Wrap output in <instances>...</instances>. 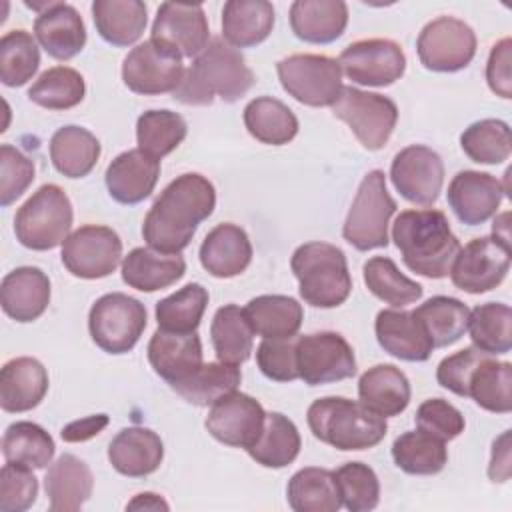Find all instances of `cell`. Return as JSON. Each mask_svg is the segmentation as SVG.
<instances>
[{
    "label": "cell",
    "mask_w": 512,
    "mask_h": 512,
    "mask_svg": "<svg viewBox=\"0 0 512 512\" xmlns=\"http://www.w3.org/2000/svg\"><path fill=\"white\" fill-rule=\"evenodd\" d=\"M214 206L216 190L206 176L198 172L180 174L150 206L142 224V236L158 252L180 254Z\"/></svg>",
    "instance_id": "1"
},
{
    "label": "cell",
    "mask_w": 512,
    "mask_h": 512,
    "mask_svg": "<svg viewBox=\"0 0 512 512\" xmlns=\"http://www.w3.org/2000/svg\"><path fill=\"white\" fill-rule=\"evenodd\" d=\"M254 84L242 52L224 38H210L208 46L184 70L174 100L188 106H208L218 96L224 102L240 100Z\"/></svg>",
    "instance_id": "2"
},
{
    "label": "cell",
    "mask_w": 512,
    "mask_h": 512,
    "mask_svg": "<svg viewBox=\"0 0 512 512\" xmlns=\"http://www.w3.org/2000/svg\"><path fill=\"white\" fill-rule=\"evenodd\" d=\"M392 240L406 268L430 280L446 278L462 248L446 214L434 208L400 212L392 224Z\"/></svg>",
    "instance_id": "3"
},
{
    "label": "cell",
    "mask_w": 512,
    "mask_h": 512,
    "mask_svg": "<svg viewBox=\"0 0 512 512\" xmlns=\"http://www.w3.org/2000/svg\"><path fill=\"white\" fill-rule=\"evenodd\" d=\"M316 440L336 450H368L380 444L388 432L386 418L366 408L360 400L324 396L314 400L306 412Z\"/></svg>",
    "instance_id": "4"
},
{
    "label": "cell",
    "mask_w": 512,
    "mask_h": 512,
    "mask_svg": "<svg viewBox=\"0 0 512 512\" xmlns=\"http://www.w3.org/2000/svg\"><path fill=\"white\" fill-rule=\"evenodd\" d=\"M300 296L316 308H336L352 292V278L344 252L330 242H306L290 258Z\"/></svg>",
    "instance_id": "5"
},
{
    "label": "cell",
    "mask_w": 512,
    "mask_h": 512,
    "mask_svg": "<svg viewBox=\"0 0 512 512\" xmlns=\"http://www.w3.org/2000/svg\"><path fill=\"white\" fill-rule=\"evenodd\" d=\"M74 212L68 194L58 184L40 186L16 212V240L30 250H52L70 236Z\"/></svg>",
    "instance_id": "6"
},
{
    "label": "cell",
    "mask_w": 512,
    "mask_h": 512,
    "mask_svg": "<svg viewBox=\"0 0 512 512\" xmlns=\"http://www.w3.org/2000/svg\"><path fill=\"white\" fill-rule=\"evenodd\" d=\"M396 212V200L386 188L382 170H370L352 200L344 220V240L360 252L388 246V224Z\"/></svg>",
    "instance_id": "7"
},
{
    "label": "cell",
    "mask_w": 512,
    "mask_h": 512,
    "mask_svg": "<svg viewBox=\"0 0 512 512\" xmlns=\"http://www.w3.org/2000/svg\"><path fill=\"white\" fill-rule=\"evenodd\" d=\"M146 306L122 292L100 296L88 314V330L98 348L108 354H126L146 328Z\"/></svg>",
    "instance_id": "8"
},
{
    "label": "cell",
    "mask_w": 512,
    "mask_h": 512,
    "mask_svg": "<svg viewBox=\"0 0 512 512\" xmlns=\"http://www.w3.org/2000/svg\"><path fill=\"white\" fill-rule=\"evenodd\" d=\"M280 84L296 102L312 108L332 106L342 90V68L324 54H292L276 64Z\"/></svg>",
    "instance_id": "9"
},
{
    "label": "cell",
    "mask_w": 512,
    "mask_h": 512,
    "mask_svg": "<svg viewBox=\"0 0 512 512\" xmlns=\"http://www.w3.org/2000/svg\"><path fill=\"white\" fill-rule=\"evenodd\" d=\"M332 112L350 126L366 150L384 148L398 122V108L388 96L354 86H342Z\"/></svg>",
    "instance_id": "10"
},
{
    "label": "cell",
    "mask_w": 512,
    "mask_h": 512,
    "mask_svg": "<svg viewBox=\"0 0 512 512\" xmlns=\"http://www.w3.org/2000/svg\"><path fill=\"white\" fill-rule=\"evenodd\" d=\"M182 56L160 40L134 46L122 62V80L128 90L142 96L174 92L184 76Z\"/></svg>",
    "instance_id": "11"
},
{
    "label": "cell",
    "mask_w": 512,
    "mask_h": 512,
    "mask_svg": "<svg viewBox=\"0 0 512 512\" xmlns=\"http://www.w3.org/2000/svg\"><path fill=\"white\" fill-rule=\"evenodd\" d=\"M298 376L308 386L340 382L356 374V358L348 340L332 330L296 336Z\"/></svg>",
    "instance_id": "12"
},
{
    "label": "cell",
    "mask_w": 512,
    "mask_h": 512,
    "mask_svg": "<svg viewBox=\"0 0 512 512\" xmlns=\"http://www.w3.org/2000/svg\"><path fill=\"white\" fill-rule=\"evenodd\" d=\"M476 34L460 18L438 16L428 22L416 40L422 66L432 72H458L466 68L476 54Z\"/></svg>",
    "instance_id": "13"
},
{
    "label": "cell",
    "mask_w": 512,
    "mask_h": 512,
    "mask_svg": "<svg viewBox=\"0 0 512 512\" xmlns=\"http://www.w3.org/2000/svg\"><path fill=\"white\" fill-rule=\"evenodd\" d=\"M66 270L84 280H98L110 276L122 258V240L108 228L86 224L70 232L60 252Z\"/></svg>",
    "instance_id": "14"
},
{
    "label": "cell",
    "mask_w": 512,
    "mask_h": 512,
    "mask_svg": "<svg viewBox=\"0 0 512 512\" xmlns=\"http://www.w3.org/2000/svg\"><path fill=\"white\" fill-rule=\"evenodd\" d=\"M510 270V248L492 236L470 240L456 254L450 278L452 284L468 294H482L502 284Z\"/></svg>",
    "instance_id": "15"
},
{
    "label": "cell",
    "mask_w": 512,
    "mask_h": 512,
    "mask_svg": "<svg viewBox=\"0 0 512 512\" xmlns=\"http://www.w3.org/2000/svg\"><path fill=\"white\" fill-rule=\"evenodd\" d=\"M344 74L362 86H390L402 78L406 56L398 42L388 38H366L348 44L340 58Z\"/></svg>",
    "instance_id": "16"
},
{
    "label": "cell",
    "mask_w": 512,
    "mask_h": 512,
    "mask_svg": "<svg viewBox=\"0 0 512 512\" xmlns=\"http://www.w3.org/2000/svg\"><path fill=\"white\" fill-rule=\"evenodd\" d=\"M394 188L412 204L432 206L444 184V162L432 148L412 144L402 148L390 164Z\"/></svg>",
    "instance_id": "17"
},
{
    "label": "cell",
    "mask_w": 512,
    "mask_h": 512,
    "mask_svg": "<svg viewBox=\"0 0 512 512\" xmlns=\"http://www.w3.org/2000/svg\"><path fill=\"white\" fill-rule=\"evenodd\" d=\"M264 420L266 412L262 404L256 398L234 390L210 406L204 426L218 442L248 450L262 434Z\"/></svg>",
    "instance_id": "18"
},
{
    "label": "cell",
    "mask_w": 512,
    "mask_h": 512,
    "mask_svg": "<svg viewBox=\"0 0 512 512\" xmlns=\"http://www.w3.org/2000/svg\"><path fill=\"white\" fill-rule=\"evenodd\" d=\"M150 34V38L174 48L182 58H196L210 42L208 18L202 4H160Z\"/></svg>",
    "instance_id": "19"
},
{
    "label": "cell",
    "mask_w": 512,
    "mask_h": 512,
    "mask_svg": "<svg viewBox=\"0 0 512 512\" xmlns=\"http://www.w3.org/2000/svg\"><path fill=\"white\" fill-rule=\"evenodd\" d=\"M506 190L502 182L478 170H462L448 184V204L462 224L478 226L490 220L504 198Z\"/></svg>",
    "instance_id": "20"
},
{
    "label": "cell",
    "mask_w": 512,
    "mask_h": 512,
    "mask_svg": "<svg viewBox=\"0 0 512 512\" xmlns=\"http://www.w3.org/2000/svg\"><path fill=\"white\" fill-rule=\"evenodd\" d=\"M152 370L170 386L192 376L202 362V342L196 332L156 330L148 342Z\"/></svg>",
    "instance_id": "21"
},
{
    "label": "cell",
    "mask_w": 512,
    "mask_h": 512,
    "mask_svg": "<svg viewBox=\"0 0 512 512\" xmlns=\"http://www.w3.org/2000/svg\"><path fill=\"white\" fill-rule=\"evenodd\" d=\"M160 160L140 148L118 154L106 168L104 180L108 194L120 204H138L146 200L158 182Z\"/></svg>",
    "instance_id": "22"
},
{
    "label": "cell",
    "mask_w": 512,
    "mask_h": 512,
    "mask_svg": "<svg viewBox=\"0 0 512 512\" xmlns=\"http://www.w3.org/2000/svg\"><path fill=\"white\" fill-rule=\"evenodd\" d=\"M0 304L16 322L38 320L50 304V280L36 266H20L8 272L0 284Z\"/></svg>",
    "instance_id": "23"
},
{
    "label": "cell",
    "mask_w": 512,
    "mask_h": 512,
    "mask_svg": "<svg viewBox=\"0 0 512 512\" xmlns=\"http://www.w3.org/2000/svg\"><path fill=\"white\" fill-rule=\"evenodd\" d=\"M374 332L380 348L404 362H424L434 350L420 320L408 310H380Z\"/></svg>",
    "instance_id": "24"
},
{
    "label": "cell",
    "mask_w": 512,
    "mask_h": 512,
    "mask_svg": "<svg viewBox=\"0 0 512 512\" xmlns=\"http://www.w3.org/2000/svg\"><path fill=\"white\" fill-rule=\"evenodd\" d=\"M200 264L214 278H234L252 262V244L244 228L224 222L214 226L200 244Z\"/></svg>",
    "instance_id": "25"
},
{
    "label": "cell",
    "mask_w": 512,
    "mask_h": 512,
    "mask_svg": "<svg viewBox=\"0 0 512 512\" xmlns=\"http://www.w3.org/2000/svg\"><path fill=\"white\" fill-rule=\"evenodd\" d=\"M164 458L160 436L144 426L122 428L108 446V460L116 472L128 478H144L156 472Z\"/></svg>",
    "instance_id": "26"
},
{
    "label": "cell",
    "mask_w": 512,
    "mask_h": 512,
    "mask_svg": "<svg viewBox=\"0 0 512 512\" xmlns=\"http://www.w3.org/2000/svg\"><path fill=\"white\" fill-rule=\"evenodd\" d=\"M34 36L48 56L64 62L82 52L86 44V26L74 6L54 2L46 12L36 16Z\"/></svg>",
    "instance_id": "27"
},
{
    "label": "cell",
    "mask_w": 512,
    "mask_h": 512,
    "mask_svg": "<svg viewBox=\"0 0 512 512\" xmlns=\"http://www.w3.org/2000/svg\"><path fill=\"white\" fill-rule=\"evenodd\" d=\"M48 372L36 358L20 356L8 360L0 370V406L4 412H28L48 392Z\"/></svg>",
    "instance_id": "28"
},
{
    "label": "cell",
    "mask_w": 512,
    "mask_h": 512,
    "mask_svg": "<svg viewBox=\"0 0 512 512\" xmlns=\"http://www.w3.org/2000/svg\"><path fill=\"white\" fill-rule=\"evenodd\" d=\"M46 496L52 512L80 510L92 496L94 476L90 466L74 454H62L44 476Z\"/></svg>",
    "instance_id": "29"
},
{
    "label": "cell",
    "mask_w": 512,
    "mask_h": 512,
    "mask_svg": "<svg viewBox=\"0 0 512 512\" xmlns=\"http://www.w3.org/2000/svg\"><path fill=\"white\" fill-rule=\"evenodd\" d=\"M348 26V6L342 0H296L290 6V28L308 44H330Z\"/></svg>",
    "instance_id": "30"
},
{
    "label": "cell",
    "mask_w": 512,
    "mask_h": 512,
    "mask_svg": "<svg viewBox=\"0 0 512 512\" xmlns=\"http://www.w3.org/2000/svg\"><path fill=\"white\" fill-rule=\"evenodd\" d=\"M186 272V262L180 254H164L150 246H140L128 252L122 260V280L140 292H156L178 282Z\"/></svg>",
    "instance_id": "31"
},
{
    "label": "cell",
    "mask_w": 512,
    "mask_h": 512,
    "mask_svg": "<svg viewBox=\"0 0 512 512\" xmlns=\"http://www.w3.org/2000/svg\"><path fill=\"white\" fill-rule=\"evenodd\" d=\"M410 382L394 364H376L358 380V398L372 412L390 418L410 404Z\"/></svg>",
    "instance_id": "32"
},
{
    "label": "cell",
    "mask_w": 512,
    "mask_h": 512,
    "mask_svg": "<svg viewBox=\"0 0 512 512\" xmlns=\"http://www.w3.org/2000/svg\"><path fill=\"white\" fill-rule=\"evenodd\" d=\"M274 20V6L266 0H228L222 8V36L234 48H250L270 36Z\"/></svg>",
    "instance_id": "33"
},
{
    "label": "cell",
    "mask_w": 512,
    "mask_h": 512,
    "mask_svg": "<svg viewBox=\"0 0 512 512\" xmlns=\"http://www.w3.org/2000/svg\"><path fill=\"white\" fill-rule=\"evenodd\" d=\"M244 314L254 334L272 340L296 336L304 320L302 304L284 294L256 296L244 306Z\"/></svg>",
    "instance_id": "34"
},
{
    "label": "cell",
    "mask_w": 512,
    "mask_h": 512,
    "mask_svg": "<svg viewBox=\"0 0 512 512\" xmlns=\"http://www.w3.org/2000/svg\"><path fill=\"white\" fill-rule=\"evenodd\" d=\"M464 398H472L488 412L508 414L512 410V364L484 354L468 374Z\"/></svg>",
    "instance_id": "35"
},
{
    "label": "cell",
    "mask_w": 512,
    "mask_h": 512,
    "mask_svg": "<svg viewBox=\"0 0 512 512\" xmlns=\"http://www.w3.org/2000/svg\"><path fill=\"white\" fill-rule=\"evenodd\" d=\"M98 138L82 126H62L50 138V160L66 178L88 176L100 158Z\"/></svg>",
    "instance_id": "36"
},
{
    "label": "cell",
    "mask_w": 512,
    "mask_h": 512,
    "mask_svg": "<svg viewBox=\"0 0 512 512\" xmlns=\"http://www.w3.org/2000/svg\"><path fill=\"white\" fill-rule=\"evenodd\" d=\"M92 18L104 42L130 46L144 34L148 10L140 0H94Z\"/></svg>",
    "instance_id": "37"
},
{
    "label": "cell",
    "mask_w": 512,
    "mask_h": 512,
    "mask_svg": "<svg viewBox=\"0 0 512 512\" xmlns=\"http://www.w3.org/2000/svg\"><path fill=\"white\" fill-rule=\"evenodd\" d=\"M286 498L294 512H338L342 498L332 470L308 466L292 474Z\"/></svg>",
    "instance_id": "38"
},
{
    "label": "cell",
    "mask_w": 512,
    "mask_h": 512,
    "mask_svg": "<svg viewBox=\"0 0 512 512\" xmlns=\"http://www.w3.org/2000/svg\"><path fill=\"white\" fill-rule=\"evenodd\" d=\"M244 126L252 138L268 146H284L298 134L296 114L272 96H258L246 104Z\"/></svg>",
    "instance_id": "39"
},
{
    "label": "cell",
    "mask_w": 512,
    "mask_h": 512,
    "mask_svg": "<svg viewBox=\"0 0 512 512\" xmlns=\"http://www.w3.org/2000/svg\"><path fill=\"white\" fill-rule=\"evenodd\" d=\"M210 338L220 362L234 366L246 362L254 348V332L244 308L238 304H224L218 308L210 324Z\"/></svg>",
    "instance_id": "40"
},
{
    "label": "cell",
    "mask_w": 512,
    "mask_h": 512,
    "mask_svg": "<svg viewBox=\"0 0 512 512\" xmlns=\"http://www.w3.org/2000/svg\"><path fill=\"white\" fill-rule=\"evenodd\" d=\"M300 446L296 424L280 412H268L262 434L246 452L264 468H284L296 460Z\"/></svg>",
    "instance_id": "41"
},
{
    "label": "cell",
    "mask_w": 512,
    "mask_h": 512,
    "mask_svg": "<svg viewBox=\"0 0 512 512\" xmlns=\"http://www.w3.org/2000/svg\"><path fill=\"white\" fill-rule=\"evenodd\" d=\"M412 312L420 320L434 348H446L458 342L464 336L470 318V308L452 296H432Z\"/></svg>",
    "instance_id": "42"
},
{
    "label": "cell",
    "mask_w": 512,
    "mask_h": 512,
    "mask_svg": "<svg viewBox=\"0 0 512 512\" xmlns=\"http://www.w3.org/2000/svg\"><path fill=\"white\" fill-rule=\"evenodd\" d=\"M54 438L36 422H12L2 436V454L10 464L26 468H46L54 458Z\"/></svg>",
    "instance_id": "43"
},
{
    "label": "cell",
    "mask_w": 512,
    "mask_h": 512,
    "mask_svg": "<svg viewBox=\"0 0 512 512\" xmlns=\"http://www.w3.org/2000/svg\"><path fill=\"white\" fill-rule=\"evenodd\" d=\"M392 460L406 474L432 476L442 472L448 462L446 442L416 428L394 440Z\"/></svg>",
    "instance_id": "44"
},
{
    "label": "cell",
    "mask_w": 512,
    "mask_h": 512,
    "mask_svg": "<svg viewBox=\"0 0 512 512\" xmlns=\"http://www.w3.org/2000/svg\"><path fill=\"white\" fill-rule=\"evenodd\" d=\"M240 380L242 374L238 366L218 360L202 364L192 376L170 388L194 406H212L226 394L234 392Z\"/></svg>",
    "instance_id": "45"
},
{
    "label": "cell",
    "mask_w": 512,
    "mask_h": 512,
    "mask_svg": "<svg viewBox=\"0 0 512 512\" xmlns=\"http://www.w3.org/2000/svg\"><path fill=\"white\" fill-rule=\"evenodd\" d=\"M472 346L486 354H506L512 348V310L502 302H486L470 310Z\"/></svg>",
    "instance_id": "46"
},
{
    "label": "cell",
    "mask_w": 512,
    "mask_h": 512,
    "mask_svg": "<svg viewBox=\"0 0 512 512\" xmlns=\"http://www.w3.org/2000/svg\"><path fill=\"white\" fill-rule=\"evenodd\" d=\"M86 82L82 74L70 66H54L44 70L28 88V98L48 110H70L84 100Z\"/></svg>",
    "instance_id": "47"
},
{
    "label": "cell",
    "mask_w": 512,
    "mask_h": 512,
    "mask_svg": "<svg viewBox=\"0 0 512 512\" xmlns=\"http://www.w3.org/2000/svg\"><path fill=\"white\" fill-rule=\"evenodd\" d=\"M188 134L186 120L172 110H148L136 120L138 148L156 160L180 146Z\"/></svg>",
    "instance_id": "48"
},
{
    "label": "cell",
    "mask_w": 512,
    "mask_h": 512,
    "mask_svg": "<svg viewBox=\"0 0 512 512\" xmlns=\"http://www.w3.org/2000/svg\"><path fill=\"white\" fill-rule=\"evenodd\" d=\"M364 284L382 302L402 308L422 298L424 288L404 276L388 256H372L364 264Z\"/></svg>",
    "instance_id": "49"
},
{
    "label": "cell",
    "mask_w": 512,
    "mask_h": 512,
    "mask_svg": "<svg viewBox=\"0 0 512 512\" xmlns=\"http://www.w3.org/2000/svg\"><path fill=\"white\" fill-rule=\"evenodd\" d=\"M208 306V290L190 282L156 304V322L168 332H196Z\"/></svg>",
    "instance_id": "50"
},
{
    "label": "cell",
    "mask_w": 512,
    "mask_h": 512,
    "mask_svg": "<svg viewBox=\"0 0 512 512\" xmlns=\"http://www.w3.org/2000/svg\"><path fill=\"white\" fill-rule=\"evenodd\" d=\"M460 146L472 162L500 164L512 152L510 126L498 118L478 120L462 132Z\"/></svg>",
    "instance_id": "51"
},
{
    "label": "cell",
    "mask_w": 512,
    "mask_h": 512,
    "mask_svg": "<svg viewBox=\"0 0 512 512\" xmlns=\"http://www.w3.org/2000/svg\"><path fill=\"white\" fill-rule=\"evenodd\" d=\"M40 50L30 32L18 28L0 38V80L4 86H24L38 72Z\"/></svg>",
    "instance_id": "52"
},
{
    "label": "cell",
    "mask_w": 512,
    "mask_h": 512,
    "mask_svg": "<svg viewBox=\"0 0 512 512\" xmlns=\"http://www.w3.org/2000/svg\"><path fill=\"white\" fill-rule=\"evenodd\" d=\"M342 506L350 512H368L378 506L380 482L376 472L364 462H346L336 472Z\"/></svg>",
    "instance_id": "53"
},
{
    "label": "cell",
    "mask_w": 512,
    "mask_h": 512,
    "mask_svg": "<svg viewBox=\"0 0 512 512\" xmlns=\"http://www.w3.org/2000/svg\"><path fill=\"white\" fill-rule=\"evenodd\" d=\"M34 162L10 144L0 146V206L16 202L34 182Z\"/></svg>",
    "instance_id": "54"
},
{
    "label": "cell",
    "mask_w": 512,
    "mask_h": 512,
    "mask_svg": "<svg viewBox=\"0 0 512 512\" xmlns=\"http://www.w3.org/2000/svg\"><path fill=\"white\" fill-rule=\"evenodd\" d=\"M416 428L438 438V440H454L464 432V416L444 398H428L424 400L414 416Z\"/></svg>",
    "instance_id": "55"
},
{
    "label": "cell",
    "mask_w": 512,
    "mask_h": 512,
    "mask_svg": "<svg viewBox=\"0 0 512 512\" xmlns=\"http://www.w3.org/2000/svg\"><path fill=\"white\" fill-rule=\"evenodd\" d=\"M256 364L260 372L274 382H292L298 376L296 336L264 338L256 348Z\"/></svg>",
    "instance_id": "56"
},
{
    "label": "cell",
    "mask_w": 512,
    "mask_h": 512,
    "mask_svg": "<svg viewBox=\"0 0 512 512\" xmlns=\"http://www.w3.org/2000/svg\"><path fill=\"white\" fill-rule=\"evenodd\" d=\"M38 496V480L32 468L6 462L0 470V510L24 512Z\"/></svg>",
    "instance_id": "57"
},
{
    "label": "cell",
    "mask_w": 512,
    "mask_h": 512,
    "mask_svg": "<svg viewBox=\"0 0 512 512\" xmlns=\"http://www.w3.org/2000/svg\"><path fill=\"white\" fill-rule=\"evenodd\" d=\"M510 60H512V40L506 36L498 40L488 56L486 64V82L490 90L500 98H512V76H510Z\"/></svg>",
    "instance_id": "58"
},
{
    "label": "cell",
    "mask_w": 512,
    "mask_h": 512,
    "mask_svg": "<svg viewBox=\"0 0 512 512\" xmlns=\"http://www.w3.org/2000/svg\"><path fill=\"white\" fill-rule=\"evenodd\" d=\"M108 422H110V418L106 414H92V416H86V418L66 424L60 430V436L64 442H70V444L86 442V440L98 436L108 426Z\"/></svg>",
    "instance_id": "59"
},
{
    "label": "cell",
    "mask_w": 512,
    "mask_h": 512,
    "mask_svg": "<svg viewBox=\"0 0 512 512\" xmlns=\"http://www.w3.org/2000/svg\"><path fill=\"white\" fill-rule=\"evenodd\" d=\"M510 466V430H504L492 444L488 478L492 482H506L510 478Z\"/></svg>",
    "instance_id": "60"
},
{
    "label": "cell",
    "mask_w": 512,
    "mask_h": 512,
    "mask_svg": "<svg viewBox=\"0 0 512 512\" xmlns=\"http://www.w3.org/2000/svg\"><path fill=\"white\" fill-rule=\"evenodd\" d=\"M126 510H170V506L160 494L140 492L126 504Z\"/></svg>",
    "instance_id": "61"
},
{
    "label": "cell",
    "mask_w": 512,
    "mask_h": 512,
    "mask_svg": "<svg viewBox=\"0 0 512 512\" xmlns=\"http://www.w3.org/2000/svg\"><path fill=\"white\" fill-rule=\"evenodd\" d=\"M508 218H510L508 212H504V214H500V216L494 218V224H492V238L510 248V224H508Z\"/></svg>",
    "instance_id": "62"
}]
</instances>
